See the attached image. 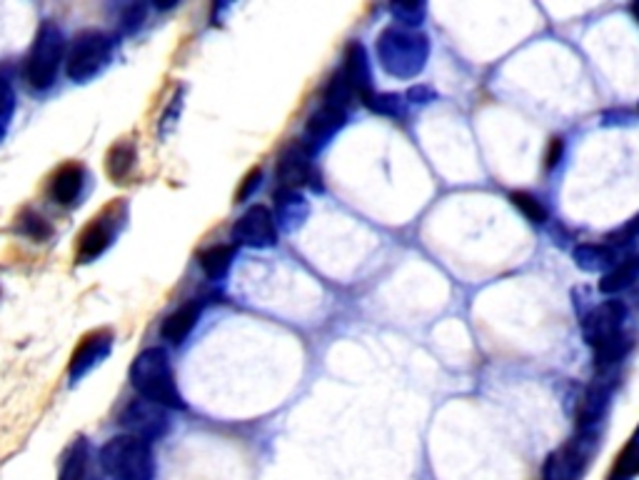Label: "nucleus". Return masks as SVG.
<instances>
[{
    "instance_id": "1",
    "label": "nucleus",
    "mask_w": 639,
    "mask_h": 480,
    "mask_svg": "<svg viewBox=\"0 0 639 480\" xmlns=\"http://www.w3.org/2000/svg\"><path fill=\"white\" fill-rule=\"evenodd\" d=\"M130 380L143 399L163 405V408H182V395L163 348H148L140 353L130 368Z\"/></svg>"
},
{
    "instance_id": "2",
    "label": "nucleus",
    "mask_w": 639,
    "mask_h": 480,
    "mask_svg": "<svg viewBox=\"0 0 639 480\" xmlns=\"http://www.w3.org/2000/svg\"><path fill=\"white\" fill-rule=\"evenodd\" d=\"M430 43L422 33L408 28H387L378 38V58L395 78H414L425 68Z\"/></svg>"
},
{
    "instance_id": "3",
    "label": "nucleus",
    "mask_w": 639,
    "mask_h": 480,
    "mask_svg": "<svg viewBox=\"0 0 639 480\" xmlns=\"http://www.w3.org/2000/svg\"><path fill=\"white\" fill-rule=\"evenodd\" d=\"M101 466L115 480H153L155 458L151 443L136 435H115L103 445Z\"/></svg>"
},
{
    "instance_id": "4",
    "label": "nucleus",
    "mask_w": 639,
    "mask_h": 480,
    "mask_svg": "<svg viewBox=\"0 0 639 480\" xmlns=\"http://www.w3.org/2000/svg\"><path fill=\"white\" fill-rule=\"evenodd\" d=\"M65 53V36L63 30L55 26L53 21H46L36 33V43L30 48L28 55V68L26 76L30 86L36 90L51 88L57 78V68H61Z\"/></svg>"
},
{
    "instance_id": "5",
    "label": "nucleus",
    "mask_w": 639,
    "mask_h": 480,
    "mask_svg": "<svg viewBox=\"0 0 639 480\" xmlns=\"http://www.w3.org/2000/svg\"><path fill=\"white\" fill-rule=\"evenodd\" d=\"M113 58V38L103 30H82L73 40L68 55V76L76 83L95 78Z\"/></svg>"
},
{
    "instance_id": "6",
    "label": "nucleus",
    "mask_w": 639,
    "mask_h": 480,
    "mask_svg": "<svg viewBox=\"0 0 639 480\" xmlns=\"http://www.w3.org/2000/svg\"><path fill=\"white\" fill-rule=\"evenodd\" d=\"M123 428L128 430V435H136L140 441L151 443L157 441L168 433V413H165L163 405H157L148 399H138L132 401L120 416Z\"/></svg>"
},
{
    "instance_id": "7",
    "label": "nucleus",
    "mask_w": 639,
    "mask_h": 480,
    "mask_svg": "<svg viewBox=\"0 0 639 480\" xmlns=\"http://www.w3.org/2000/svg\"><path fill=\"white\" fill-rule=\"evenodd\" d=\"M232 240H235L238 245H247V248L276 245L278 240L276 218H272V213L265 209V205H253L251 211L240 215L235 228H232Z\"/></svg>"
},
{
    "instance_id": "8",
    "label": "nucleus",
    "mask_w": 639,
    "mask_h": 480,
    "mask_svg": "<svg viewBox=\"0 0 639 480\" xmlns=\"http://www.w3.org/2000/svg\"><path fill=\"white\" fill-rule=\"evenodd\" d=\"M627 308L619 301H608L589 313L585 318V338L589 345H600L610 338L622 333V323H625Z\"/></svg>"
},
{
    "instance_id": "9",
    "label": "nucleus",
    "mask_w": 639,
    "mask_h": 480,
    "mask_svg": "<svg viewBox=\"0 0 639 480\" xmlns=\"http://www.w3.org/2000/svg\"><path fill=\"white\" fill-rule=\"evenodd\" d=\"M310 151L303 143H293L282 151L278 161V180L285 190H297L301 186L315 184V170L310 163Z\"/></svg>"
},
{
    "instance_id": "10",
    "label": "nucleus",
    "mask_w": 639,
    "mask_h": 480,
    "mask_svg": "<svg viewBox=\"0 0 639 480\" xmlns=\"http://www.w3.org/2000/svg\"><path fill=\"white\" fill-rule=\"evenodd\" d=\"M587 463V441L575 438L554 451L545 463L542 480H575Z\"/></svg>"
},
{
    "instance_id": "11",
    "label": "nucleus",
    "mask_w": 639,
    "mask_h": 480,
    "mask_svg": "<svg viewBox=\"0 0 639 480\" xmlns=\"http://www.w3.org/2000/svg\"><path fill=\"white\" fill-rule=\"evenodd\" d=\"M111 348H113V333H107V330H98V333L88 336L71 358V368H68L71 380H80L95 366H101V363L107 358V353H111Z\"/></svg>"
},
{
    "instance_id": "12",
    "label": "nucleus",
    "mask_w": 639,
    "mask_h": 480,
    "mask_svg": "<svg viewBox=\"0 0 639 480\" xmlns=\"http://www.w3.org/2000/svg\"><path fill=\"white\" fill-rule=\"evenodd\" d=\"M345 115L347 111L343 108H337L333 103H322L318 111L310 115V121H307L305 126V148L307 151H315V148H320L322 143H328L330 138H333L340 128H343L345 123Z\"/></svg>"
},
{
    "instance_id": "13",
    "label": "nucleus",
    "mask_w": 639,
    "mask_h": 480,
    "mask_svg": "<svg viewBox=\"0 0 639 480\" xmlns=\"http://www.w3.org/2000/svg\"><path fill=\"white\" fill-rule=\"evenodd\" d=\"M343 78L347 80V86L353 88L355 98L360 101H368L372 96V73H370V63H368V53H365L362 43L358 40H350L345 48V63H343Z\"/></svg>"
},
{
    "instance_id": "14",
    "label": "nucleus",
    "mask_w": 639,
    "mask_h": 480,
    "mask_svg": "<svg viewBox=\"0 0 639 480\" xmlns=\"http://www.w3.org/2000/svg\"><path fill=\"white\" fill-rule=\"evenodd\" d=\"M201 311L203 308L197 301H190L186 305H180L178 311H172L170 316L163 320V328H161L165 341L172 345H180L182 341H186V338L193 333L195 323L201 320Z\"/></svg>"
},
{
    "instance_id": "15",
    "label": "nucleus",
    "mask_w": 639,
    "mask_h": 480,
    "mask_svg": "<svg viewBox=\"0 0 639 480\" xmlns=\"http://www.w3.org/2000/svg\"><path fill=\"white\" fill-rule=\"evenodd\" d=\"M115 236V223H111L107 215H98V218L86 228V233L80 236V248H78V261H93L101 255Z\"/></svg>"
},
{
    "instance_id": "16",
    "label": "nucleus",
    "mask_w": 639,
    "mask_h": 480,
    "mask_svg": "<svg viewBox=\"0 0 639 480\" xmlns=\"http://www.w3.org/2000/svg\"><path fill=\"white\" fill-rule=\"evenodd\" d=\"M310 215V205L297 190H278L276 193V218L285 230H297Z\"/></svg>"
},
{
    "instance_id": "17",
    "label": "nucleus",
    "mask_w": 639,
    "mask_h": 480,
    "mask_svg": "<svg viewBox=\"0 0 639 480\" xmlns=\"http://www.w3.org/2000/svg\"><path fill=\"white\" fill-rule=\"evenodd\" d=\"M82 178H86V173H82L80 165H76V163L63 165V168L55 173V178L51 184L53 201L61 203V205L76 203V198L80 195V190H82Z\"/></svg>"
},
{
    "instance_id": "18",
    "label": "nucleus",
    "mask_w": 639,
    "mask_h": 480,
    "mask_svg": "<svg viewBox=\"0 0 639 480\" xmlns=\"http://www.w3.org/2000/svg\"><path fill=\"white\" fill-rule=\"evenodd\" d=\"M608 401H610V391L604 386H592L587 391V395L579 403V413H577V424L583 430L592 428L597 420L604 416V410H608Z\"/></svg>"
},
{
    "instance_id": "19",
    "label": "nucleus",
    "mask_w": 639,
    "mask_h": 480,
    "mask_svg": "<svg viewBox=\"0 0 639 480\" xmlns=\"http://www.w3.org/2000/svg\"><path fill=\"white\" fill-rule=\"evenodd\" d=\"M572 258H575L577 268L585 273H600L614 266V253L608 245H597V243L577 245L575 253H572Z\"/></svg>"
},
{
    "instance_id": "20",
    "label": "nucleus",
    "mask_w": 639,
    "mask_h": 480,
    "mask_svg": "<svg viewBox=\"0 0 639 480\" xmlns=\"http://www.w3.org/2000/svg\"><path fill=\"white\" fill-rule=\"evenodd\" d=\"M88 476V441L78 438L63 455V466L57 480H86Z\"/></svg>"
},
{
    "instance_id": "21",
    "label": "nucleus",
    "mask_w": 639,
    "mask_h": 480,
    "mask_svg": "<svg viewBox=\"0 0 639 480\" xmlns=\"http://www.w3.org/2000/svg\"><path fill=\"white\" fill-rule=\"evenodd\" d=\"M637 273H639V258H627L625 263H619V266H612L608 273H604V278L600 283V291L608 293V295L625 291V288H629L635 283Z\"/></svg>"
},
{
    "instance_id": "22",
    "label": "nucleus",
    "mask_w": 639,
    "mask_h": 480,
    "mask_svg": "<svg viewBox=\"0 0 639 480\" xmlns=\"http://www.w3.org/2000/svg\"><path fill=\"white\" fill-rule=\"evenodd\" d=\"M235 258V248L232 245H213L201 253V266L207 278H222Z\"/></svg>"
},
{
    "instance_id": "23",
    "label": "nucleus",
    "mask_w": 639,
    "mask_h": 480,
    "mask_svg": "<svg viewBox=\"0 0 639 480\" xmlns=\"http://www.w3.org/2000/svg\"><path fill=\"white\" fill-rule=\"evenodd\" d=\"M132 163H136V148H132V143H128V140H120V143L111 151V155H107V170H111V176L115 180L126 178L132 168Z\"/></svg>"
},
{
    "instance_id": "24",
    "label": "nucleus",
    "mask_w": 639,
    "mask_h": 480,
    "mask_svg": "<svg viewBox=\"0 0 639 480\" xmlns=\"http://www.w3.org/2000/svg\"><path fill=\"white\" fill-rule=\"evenodd\" d=\"M629 341L625 333L610 338V341H604L600 345H595V358H597V366L600 368H610L614 363L622 361V355L627 353Z\"/></svg>"
},
{
    "instance_id": "25",
    "label": "nucleus",
    "mask_w": 639,
    "mask_h": 480,
    "mask_svg": "<svg viewBox=\"0 0 639 480\" xmlns=\"http://www.w3.org/2000/svg\"><path fill=\"white\" fill-rule=\"evenodd\" d=\"M637 473H639V443L635 441L625 445V451L619 453L610 480H632Z\"/></svg>"
},
{
    "instance_id": "26",
    "label": "nucleus",
    "mask_w": 639,
    "mask_h": 480,
    "mask_svg": "<svg viewBox=\"0 0 639 480\" xmlns=\"http://www.w3.org/2000/svg\"><path fill=\"white\" fill-rule=\"evenodd\" d=\"M365 105L372 108L375 113H383V115H393V118H400L402 115V108H405V101L400 96L395 93H372L368 101H365Z\"/></svg>"
},
{
    "instance_id": "27",
    "label": "nucleus",
    "mask_w": 639,
    "mask_h": 480,
    "mask_svg": "<svg viewBox=\"0 0 639 480\" xmlns=\"http://www.w3.org/2000/svg\"><path fill=\"white\" fill-rule=\"evenodd\" d=\"M512 203L514 209H517L522 215H525L527 220L533 223H545L547 220V209L542 203L537 201L535 195L529 193H512Z\"/></svg>"
},
{
    "instance_id": "28",
    "label": "nucleus",
    "mask_w": 639,
    "mask_h": 480,
    "mask_svg": "<svg viewBox=\"0 0 639 480\" xmlns=\"http://www.w3.org/2000/svg\"><path fill=\"white\" fill-rule=\"evenodd\" d=\"M13 113H15V93L11 83L0 78V140H3L8 126H11Z\"/></svg>"
},
{
    "instance_id": "29",
    "label": "nucleus",
    "mask_w": 639,
    "mask_h": 480,
    "mask_svg": "<svg viewBox=\"0 0 639 480\" xmlns=\"http://www.w3.org/2000/svg\"><path fill=\"white\" fill-rule=\"evenodd\" d=\"M393 15L400 23H405V26H420L422 21H425V3H395L393 8Z\"/></svg>"
},
{
    "instance_id": "30",
    "label": "nucleus",
    "mask_w": 639,
    "mask_h": 480,
    "mask_svg": "<svg viewBox=\"0 0 639 480\" xmlns=\"http://www.w3.org/2000/svg\"><path fill=\"white\" fill-rule=\"evenodd\" d=\"M23 230H26V233H30L36 240H43L46 236H51V228H48V223L40 218V215H33V213L23 215Z\"/></svg>"
},
{
    "instance_id": "31",
    "label": "nucleus",
    "mask_w": 639,
    "mask_h": 480,
    "mask_svg": "<svg viewBox=\"0 0 639 480\" xmlns=\"http://www.w3.org/2000/svg\"><path fill=\"white\" fill-rule=\"evenodd\" d=\"M260 180H263V170L260 168H255L251 176H247L245 180H243V188L238 190V201H247V195H253L255 193V188L260 186Z\"/></svg>"
},
{
    "instance_id": "32",
    "label": "nucleus",
    "mask_w": 639,
    "mask_h": 480,
    "mask_svg": "<svg viewBox=\"0 0 639 480\" xmlns=\"http://www.w3.org/2000/svg\"><path fill=\"white\" fill-rule=\"evenodd\" d=\"M562 153H564L562 138H552L550 146H547V155H545V165H547V168H554V165L560 163Z\"/></svg>"
},
{
    "instance_id": "33",
    "label": "nucleus",
    "mask_w": 639,
    "mask_h": 480,
    "mask_svg": "<svg viewBox=\"0 0 639 480\" xmlns=\"http://www.w3.org/2000/svg\"><path fill=\"white\" fill-rule=\"evenodd\" d=\"M430 98H433V93H430L427 88H414L408 93V101H414V103H427Z\"/></svg>"
},
{
    "instance_id": "34",
    "label": "nucleus",
    "mask_w": 639,
    "mask_h": 480,
    "mask_svg": "<svg viewBox=\"0 0 639 480\" xmlns=\"http://www.w3.org/2000/svg\"><path fill=\"white\" fill-rule=\"evenodd\" d=\"M635 233H639V215H637V218L632 223H629V226L622 228L619 233L614 236V238H627V236H635Z\"/></svg>"
},
{
    "instance_id": "35",
    "label": "nucleus",
    "mask_w": 639,
    "mask_h": 480,
    "mask_svg": "<svg viewBox=\"0 0 639 480\" xmlns=\"http://www.w3.org/2000/svg\"><path fill=\"white\" fill-rule=\"evenodd\" d=\"M632 13L637 15V21H639V0H637V3H635V5H632Z\"/></svg>"
}]
</instances>
